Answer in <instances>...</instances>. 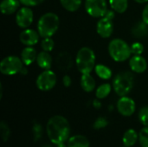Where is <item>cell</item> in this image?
<instances>
[{
	"label": "cell",
	"mask_w": 148,
	"mask_h": 147,
	"mask_svg": "<svg viewBox=\"0 0 148 147\" xmlns=\"http://www.w3.org/2000/svg\"><path fill=\"white\" fill-rule=\"evenodd\" d=\"M46 133L49 141L56 146L66 143L70 135L69 120L62 115L52 116L47 122Z\"/></svg>",
	"instance_id": "6da1fadb"
},
{
	"label": "cell",
	"mask_w": 148,
	"mask_h": 147,
	"mask_svg": "<svg viewBox=\"0 0 148 147\" xmlns=\"http://www.w3.org/2000/svg\"><path fill=\"white\" fill-rule=\"evenodd\" d=\"M60 18L54 12H46L42 15L37 22L36 29L41 37H52L58 30Z\"/></svg>",
	"instance_id": "7a4b0ae2"
},
{
	"label": "cell",
	"mask_w": 148,
	"mask_h": 147,
	"mask_svg": "<svg viewBox=\"0 0 148 147\" xmlns=\"http://www.w3.org/2000/svg\"><path fill=\"white\" fill-rule=\"evenodd\" d=\"M95 54L89 47L81 48L75 56V65L77 70L82 75L91 74L95 68Z\"/></svg>",
	"instance_id": "3957f363"
},
{
	"label": "cell",
	"mask_w": 148,
	"mask_h": 147,
	"mask_svg": "<svg viewBox=\"0 0 148 147\" xmlns=\"http://www.w3.org/2000/svg\"><path fill=\"white\" fill-rule=\"evenodd\" d=\"M110 57L116 62H123L130 59L132 51L131 46L121 38L112 39L108 46Z\"/></svg>",
	"instance_id": "277c9868"
},
{
	"label": "cell",
	"mask_w": 148,
	"mask_h": 147,
	"mask_svg": "<svg viewBox=\"0 0 148 147\" xmlns=\"http://www.w3.org/2000/svg\"><path fill=\"white\" fill-rule=\"evenodd\" d=\"M134 84V75L130 71H121L113 79L112 86L114 93L121 97L127 95L133 89Z\"/></svg>",
	"instance_id": "5b68a950"
},
{
	"label": "cell",
	"mask_w": 148,
	"mask_h": 147,
	"mask_svg": "<svg viewBox=\"0 0 148 147\" xmlns=\"http://www.w3.org/2000/svg\"><path fill=\"white\" fill-rule=\"evenodd\" d=\"M24 66L21 57L8 55L0 62V72L4 75H14L20 74Z\"/></svg>",
	"instance_id": "8992f818"
},
{
	"label": "cell",
	"mask_w": 148,
	"mask_h": 147,
	"mask_svg": "<svg viewBox=\"0 0 148 147\" xmlns=\"http://www.w3.org/2000/svg\"><path fill=\"white\" fill-rule=\"evenodd\" d=\"M56 75L51 69L43 70L39 74L36 80V88L42 92H48L52 90L56 85Z\"/></svg>",
	"instance_id": "52a82bcc"
},
{
	"label": "cell",
	"mask_w": 148,
	"mask_h": 147,
	"mask_svg": "<svg viewBox=\"0 0 148 147\" xmlns=\"http://www.w3.org/2000/svg\"><path fill=\"white\" fill-rule=\"evenodd\" d=\"M84 7L88 15L94 18L104 16L108 10L107 0H85Z\"/></svg>",
	"instance_id": "ba28073f"
},
{
	"label": "cell",
	"mask_w": 148,
	"mask_h": 147,
	"mask_svg": "<svg viewBox=\"0 0 148 147\" xmlns=\"http://www.w3.org/2000/svg\"><path fill=\"white\" fill-rule=\"evenodd\" d=\"M15 21L21 29H28L34 21V12L30 7L23 6L16 13Z\"/></svg>",
	"instance_id": "9c48e42d"
},
{
	"label": "cell",
	"mask_w": 148,
	"mask_h": 147,
	"mask_svg": "<svg viewBox=\"0 0 148 147\" xmlns=\"http://www.w3.org/2000/svg\"><path fill=\"white\" fill-rule=\"evenodd\" d=\"M116 107L121 115L124 117H130L135 113L136 104L132 98L126 95L120 97L117 101Z\"/></svg>",
	"instance_id": "30bf717a"
},
{
	"label": "cell",
	"mask_w": 148,
	"mask_h": 147,
	"mask_svg": "<svg viewBox=\"0 0 148 147\" xmlns=\"http://www.w3.org/2000/svg\"><path fill=\"white\" fill-rule=\"evenodd\" d=\"M96 32L101 38H109L114 32L113 19H110L106 16L99 18L96 24Z\"/></svg>",
	"instance_id": "8fae6325"
},
{
	"label": "cell",
	"mask_w": 148,
	"mask_h": 147,
	"mask_svg": "<svg viewBox=\"0 0 148 147\" xmlns=\"http://www.w3.org/2000/svg\"><path fill=\"white\" fill-rule=\"evenodd\" d=\"M41 36L37 30L33 29H24L19 35V40L24 46H34L40 41Z\"/></svg>",
	"instance_id": "7c38bea8"
},
{
	"label": "cell",
	"mask_w": 148,
	"mask_h": 147,
	"mask_svg": "<svg viewBox=\"0 0 148 147\" xmlns=\"http://www.w3.org/2000/svg\"><path fill=\"white\" fill-rule=\"evenodd\" d=\"M129 68L133 73L142 74L147 68V62L141 55H133L129 59Z\"/></svg>",
	"instance_id": "4fadbf2b"
},
{
	"label": "cell",
	"mask_w": 148,
	"mask_h": 147,
	"mask_svg": "<svg viewBox=\"0 0 148 147\" xmlns=\"http://www.w3.org/2000/svg\"><path fill=\"white\" fill-rule=\"evenodd\" d=\"M56 67L61 71L67 72L69 69H71V68L73 67L74 62H73L71 55L69 52L62 51L57 55L56 58Z\"/></svg>",
	"instance_id": "5bb4252c"
},
{
	"label": "cell",
	"mask_w": 148,
	"mask_h": 147,
	"mask_svg": "<svg viewBox=\"0 0 148 147\" xmlns=\"http://www.w3.org/2000/svg\"><path fill=\"white\" fill-rule=\"evenodd\" d=\"M19 0H2L0 3V10L3 15H12L20 9Z\"/></svg>",
	"instance_id": "9a60e30c"
},
{
	"label": "cell",
	"mask_w": 148,
	"mask_h": 147,
	"mask_svg": "<svg viewBox=\"0 0 148 147\" xmlns=\"http://www.w3.org/2000/svg\"><path fill=\"white\" fill-rule=\"evenodd\" d=\"M21 59L25 66H30L36 61L37 52L33 46H25L21 52Z\"/></svg>",
	"instance_id": "2e32d148"
},
{
	"label": "cell",
	"mask_w": 148,
	"mask_h": 147,
	"mask_svg": "<svg viewBox=\"0 0 148 147\" xmlns=\"http://www.w3.org/2000/svg\"><path fill=\"white\" fill-rule=\"evenodd\" d=\"M36 62L40 68H42L43 70H48V69H51L53 59H52V56L50 55L49 52H46V51L42 50V52L37 54Z\"/></svg>",
	"instance_id": "e0dca14e"
},
{
	"label": "cell",
	"mask_w": 148,
	"mask_h": 147,
	"mask_svg": "<svg viewBox=\"0 0 148 147\" xmlns=\"http://www.w3.org/2000/svg\"><path fill=\"white\" fill-rule=\"evenodd\" d=\"M80 84H81V88H82V90L85 91L86 93H91L96 88L95 80L90 74L82 75Z\"/></svg>",
	"instance_id": "ac0fdd59"
},
{
	"label": "cell",
	"mask_w": 148,
	"mask_h": 147,
	"mask_svg": "<svg viewBox=\"0 0 148 147\" xmlns=\"http://www.w3.org/2000/svg\"><path fill=\"white\" fill-rule=\"evenodd\" d=\"M139 140V133L136 130L130 128L127 130L122 137V143L124 146L132 147L134 146Z\"/></svg>",
	"instance_id": "d6986e66"
},
{
	"label": "cell",
	"mask_w": 148,
	"mask_h": 147,
	"mask_svg": "<svg viewBox=\"0 0 148 147\" xmlns=\"http://www.w3.org/2000/svg\"><path fill=\"white\" fill-rule=\"evenodd\" d=\"M67 145L69 147H90V142L86 136L77 134L70 137Z\"/></svg>",
	"instance_id": "ffe728a7"
},
{
	"label": "cell",
	"mask_w": 148,
	"mask_h": 147,
	"mask_svg": "<svg viewBox=\"0 0 148 147\" xmlns=\"http://www.w3.org/2000/svg\"><path fill=\"white\" fill-rule=\"evenodd\" d=\"M132 35L136 38H144L148 35V24L145 22H138L131 29Z\"/></svg>",
	"instance_id": "44dd1931"
},
{
	"label": "cell",
	"mask_w": 148,
	"mask_h": 147,
	"mask_svg": "<svg viewBox=\"0 0 148 147\" xmlns=\"http://www.w3.org/2000/svg\"><path fill=\"white\" fill-rule=\"evenodd\" d=\"M110 8L116 13L122 14L128 8V0H108Z\"/></svg>",
	"instance_id": "7402d4cb"
},
{
	"label": "cell",
	"mask_w": 148,
	"mask_h": 147,
	"mask_svg": "<svg viewBox=\"0 0 148 147\" xmlns=\"http://www.w3.org/2000/svg\"><path fill=\"white\" fill-rule=\"evenodd\" d=\"M95 72L96 75L102 80H109L111 79L113 75L111 68L103 64H96L95 68Z\"/></svg>",
	"instance_id": "603a6c76"
},
{
	"label": "cell",
	"mask_w": 148,
	"mask_h": 147,
	"mask_svg": "<svg viewBox=\"0 0 148 147\" xmlns=\"http://www.w3.org/2000/svg\"><path fill=\"white\" fill-rule=\"evenodd\" d=\"M112 89H113V86L110 83L107 82V83L101 84L95 89V96L99 100H103L110 94Z\"/></svg>",
	"instance_id": "cb8c5ba5"
},
{
	"label": "cell",
	"mask_w": 148,
	"mask_h": 147,
	"mask_svg": "<svg viewBox=\"0 0 148 147\" xmlns=\"http://www.w3.org/2000/svg\"><path fill=\"white\" fill-rule=\"evenodd\" d=\"M60 3L67 11L75 12L81 8L82 0H60Z\"/></svg>",
	"instance_id": "d4e9b609"
},
{
	"label": "cell",
	"mask_w": 148,
	"mask_h": 147,
	"mask_svg": "<svg viewBox=\"0 0 148 147\" xmlns=\"http://www.w3.org/2000/svg\"><path fill=\"white\" fill-rule=\"evenodd\" d=\"M32 134H33V140L35 142H37L39 141L42 137V134H43V128H42V126L35 121L33 123V126H32Z\"/></svg>",
	"instance_id": "484cf974"
},
{
	"label": "cell",
	"mask_w": 148,
	"mask_h": 147,
	"mask_svg": "<svg viewBox=\"0 0 148 147\" xmlns=\"http://www.w3.org/2000/svg\"><path fill=\"white\" fill-rule=\"evenodd\" d=\"M0 133H1V137H2L3 141L7 142L10 137L11 131H10L9 125L4 120H2L0 122Z\"/></svg>",
	"instance_id": "4316f807"
},
{
	"label": "cell",
	"mask_w": 148,
	"mask_h": 147,
	"mask_svg": "<svg viewBox=\"0 0 148 147\" xmlns=\"http://www.w3.org/2000/svg\"><path fill=\"white\" fill-rule=\"evenodd\" d=\"M41 48L43 51L51 52L55 48V42L52 37H44L41 42Z\"/></svg>",
	"instance_id": "83f0119b"
},
{
	"label": "cell",
	"mask_w": 148,
	"mask_h": 147,
	"mask_svg": "<svg viewBox=\"0 0 148 147\" xmlns=\"http://www.w3.org/2000/svg\"><path fill=\"white\" fill-rule=\"evenodd\" d=\"M139 143L141 147H148V126H144L140 131Z\"/></svg>",
	"instance_id": "f1b7e54d"
},
{
	"label": "cell",
	"mask_w": 148,
	"mask_h": 147,
	"mask_svg": "<svg viewBox=\"0 0 148 147\" xmlns=\"http://www.w3.org/2000/svg\"><path fill=\"white\" fill-rule=\"evenodd\" d=\"M138 118L144 126H148V106H144L140 109Z\"/></svg>",
	"instance_id": "f546056e"
},
{
	"label": "cell",
	"mask_w": 148,
	"mask_h": 147,
	"mask_svg": "<svg viewBox=\"0 0 148 147\" xmlns=\"http://www.w3.org/2000/svg\"><path fill=\"white\" fill-rule=\"evenodd\" d=\"M108 125V120L106 118L99 117L95 120V122L93 124V127L95 130H101V129H103V128L107 127Z\"/></svg>",
	"instance_id": "4dcf8cb0"
},
{
	"label": "cell",
	"mask_w": 148,
	"mask_h": 147,
	"mask_svg": "<svg viewBox=\"0 0 148 147\" xmlns=\"http://www.w3.org/2000/svg\"><path fill=\"white\" fill-rule=\"evenodd\" d=\"M131 46V51H132V55H142L145 49L144 45L141 42H134Z\"/></svg>",
	"instance_id": "1f68e13d"
},
{
	"label": "cell",
	"mask_w": 148,
	"mask_h": 147,
	"mask_svg": "<svg viewBox=\"0 0 148 147\" xmlns=\"http://www.w3.org/2000/svg\"><path fill=\"white\" fill-rule=\"evenodd\" d=\"M19 1L23 6L35 7V6H37L41 3H42L45 0H19Z\"/></svg>",
	"instance_id": "d6a6232c"
},
{
	"label": "cell",
	"mask_w": 148,
	"mask_h": 147,
	"mask_svg": "<svg viewBox=\"0 0 148 147\" xmlns=\"http://www.w3.org/2000/svg\"><path fill=\"white\" fill-rule=\"evenodd\" d=\"M62 84L65 88H69L72 84V79L69 75H65L62 77Z\"/></svg>",
	"instance_id": "836d02e7"
},
{
	"label": "cell",
	"mask_w": 148,
	"mask_h": 147,
	"mask_svg": "<svg viewBox=\"0 0 148 147\" xmlns=\"http://www.w3.org/2000/svg\"><path fill=\"white\" fill-rule=\"evenodd\" d=\"M141 18H142L143 22H145L147 24H148V3L146 4V6L144 7L143 10H142Z\"/></svg>",
	"instance_id": "e575fe53"
},
{
	"label": "cell",
	"mask_w": 148,
	"mask_h": 147,
	"mask_svg": "<svg viewBox=\"0 0 148 147\" xmlns=\"http://www.w3.org/2000/svg\"><path fill=\"white\" fill-rule=\"evenodd\" d=\"M93 106H94L95 108L100 109V108L101 107V102L100 101L99 99H96V100H95V101H93Z\"/></svg>",
	"instance_id": "d590c367"
},
{
	"label": "cell",
	"mask_w": 148,
	"mask_h": 147,
	"mask_svg": "<svg viewBox=\"0 0 148 147\" xmlns=\"http://www.w3.org/2000/svg\"><path fill=\"white\" fill-rule=\"evenodd\" d=\"M27 74H28V69H27V66H24V67H23V68L22 69V71H21L20 75H26Z\"/></svg>",
	"instance_id": "8d00e7d4"
},
{
	"label": "cell",
	"mask_w": 148,
	"mask_h": 147,
	"mask_svg": "<svg viewBox=\"0 0 148 147\" xmlns=\"http://www.w3.org/2000/svg\"><path fill=\"white\" fill-rule=\"evenodd\" d=\"M134 1L139 3H148V0H134Z\"/></svg>",
	"instance_id": "74e56055"
},
{
	"label": "cell",
	"mask_w": 148,
	"mask_h": 147,
	"mask_svg": "<svg viewBox=\"0 0 148 147\" xmlns=\"http://www.w3.org/2000/svg\"><path fill=\"white\" fill-rule=\"evenodd\" d=\"M3 97V85L0 83V99H2Z\"/></svg>",
	"instance_id": "f35d334b"
},
{
	"label": "cell",
	"mask_w": 148,
	"mask_h": 147,
	"mask_svg": "<svg viewBox=\"0 0 148 147\" xmlns=\"http://www.w3.org/2000/svg\"><path fill=\"white\" fill-rule=\"evenodd\" d=\"M56 147H69L68 146V145L67 144H65V143H63V144H60V145H57Z\"/></svg>",
	"instance_id": "ab89813d"
},
{
	"label": "cell",
	"mask_w": 148,
	"mask_h": 147,
	"mask_svg": "<svg viewBox=\"0 0 148 147\" xmlns=\"http://www.w3.org/2000/svg\"><path fill=\"white\" fill-rule=\"evenodd\" d=\"M42 147H53L51 145H49V144H46V145H43Z\"/></svg>",
	"instance_id": "60d3db41"
},
{
	"label": "cell",
	"mask_w": 148,
	"mask_h": 147,
	"mask_svg": "<svg viewBox=\"0 0 148 147\" xmlns=\"http://www.w3.org/2000/svg\"><path fill=\"white\" fill-rule=\"evenodd\" d=\"M123 147H126V146H123Z\"/></svg>",
	"instance_id": "b9f144b4"
}]
</instances>
